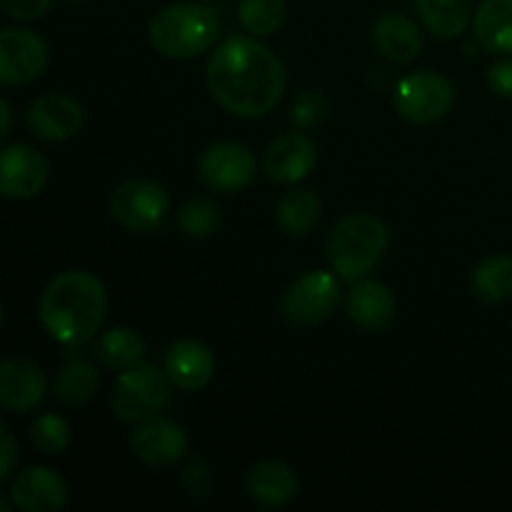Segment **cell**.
Masks as SVG:
<instances>
[{
  "mask_svg": "<svg viewBox=\"0 0 512 512\" xmlns=\"http://www.w3.org/2000/svg\"><path fill=\"white\" fill-rule=\"evenodd\" d=\"M205 83L223 110L238 118H260L280 103L288 73L255 35H230L210 55Z\"/></svg>",
  "mask_w": 512,
  "mask_h": 512,
  "instance_id": "cell-1",
  "label": "cell"
},
{
  "mask_svg": "<svg viewBox=\"0 0 512 512\" xmlns=\"http://www.w3.org/2000/svg\"><path fill=\"white\" fill-rule=\"evenodd\" d=\"M108 313L103 283L88 270H68L48 283L40 298V323L63 345H83L93 338Z\"/></svg>",
  "mask_w": 512,
  "mask_h": 512,
  "instance_id": "cell-2",
  "label": "cell"
},
{
  "mask_svg": "<svg viewBox=\"0 0 512 512\" xmlns=\"http://www.w3.org/2000/svg\"><path fill=\"white\" fill-rule=\"evenodd\" d=\"M220 33V18L205 3H175L158 10L148 25L150 45L160 55L173 60H188L215 45Z\"/></svg>",
  "mask_w": 512,
  "mask_h": 512,
  "instance_id": "cell-3",
  "label": "cell"
},
{
  "mask_svg": "<svg viewBox=\"0 0 512 512\" xmlns=\"http://www.w3.org/2000/svg\"><path fill=\"white\" fill-rule=\"evenodd\" d=\"M388 228L373 213H355L340 220L328 240L333 273L345 283L368 278L388 248Z\"/></svg>",
  "mask_w": 512,
  "mask_h": 512,
  "instance_id": "cell-4",
  "label": "cell"
},
{
  "mask_svg": "<svg viewBox=\"0 0 512 512\" xmlns=\"http://www.w3.org/2000/svg\"><path fill=\"white\" fill-rule=\"evenodd\" d=\"M170 388H173V383L168 380L165 370L138 363L118 375L110 405L123 423L138 425L168 408L170 398H173Z\"/></svg>",
  "mask_w": 512,
  "mask_h": 512,
  "instance_id": "cell-5",
  "label": "cell"
},
{
  "mask_svg": "<svg viewBox=\"0 0 512 512\" xmlns=\"http://www.w3.org/2000/svg\"><path fill=\"white\" fill-rule=\"evenodd\" d=\"M393 103L398 113L410 123L430 125L450 113L455 103V90L445 75L435 73V70H418L400 80Z\"/></svg>",
  "mask_w": 512,
  "mask_h": 512,
  "instance_id": "cell-6",
  "label": "cell"
},
{
  "mask_svg": "<svg viewBox=\"0 0 512 512\" xmlns=\"http://www.w3.org/2000/svg\"><path fill=\"white\" fill-rule=\"evenodd\" d=\"M115 223L130 233H153L170 213V195L155 180H125L110 198Z\"/></svg>",
  "mask_w": 512,
  "mask_h": 512,
  "instance_id": "cell-7",
  "label": "cell"
},
{
  "mask_svg": "<svg viewBox=\"0 0 512 512\" xmlns=\"http://www.w3.org/2000/svg\"><path fill=\"white\" fill-rule=\"evenodd\" d=\"M340 303V280L328 270H313L295 280L280 300L285 320L293 325H318L335 313Z\"/></svg>",
  "mask_w": 512,
  "mask_h": 512,
  "instance_id": "cell-8",
  "label": "cell"
},
{
  "mask_svg": "<svg viewBox=\"0 0 512 512\" xmlns=\"http://www.w3.org/2000/svg\"><path fill=\"white\" fill-rule=\"evenodd\" d=\"M255 170V155L233 140L208 145L198 160L200 180L215 193H240L255 180Z\"/></svg>",
  "mask_w": 512,
  "mask_h": 512,
  "instance_id": "cell-9",
  "label": "cell"
},
{
  "mask_svg": "<svg viewBox=\"0 0 512 512\" xmlns=\"http://www.w3.org/2000/svg\"><path fill=\"white\" fill-rule=\"evenodd\" d=\"M48 65V45L25 28L0 30V85H25Z\"/></svg>",
  "mask_w": 512,
  "mask_h": 512,
  "instance_id": "cell-10",
  "label": "cell"
},
{
  "mask_svg": "<svg viewBox=\"0 0 512 512\" xmlns=\"http://www.w3.org/2000/svg\"><path fill=\"white\" fill-rule=\"evenodd\" d=\"M130 448L150 468H170L188 450V435L178 423L155 415L135 425Z\"/></svg>",
  "mask_w": 512,
  "mask_h": 512,
  "instance_id": "cell-11",
  "label": "cell"
},
{
  "mask_svg": "<svg viewBox=\"0 0 512 512\" xmlns=\"http://www.w3.org/2000/svg\"><path fill=\"white\" fill-rule=\"evenodd\" d=\"M48 160L30 145H10L0 150V193L5 198H35L48 183Z\"/></svg>",
  "mask_w": 512,
  "mask_h": 512,
  "instance_id": "cell-12",
  "label": "cell"
},
{
  "mask_svg": "<svg viewBox=\"0 0 512 512\" xmlns=\"http://www.w3.org/2000/svg\"><path fill=\"white\" fill-rule=\"evenodd\" d=\"M318 165V148L303 133H285L268 145L263 168L273 183L295 185L308 178Z\"/></svg>",
  "mask_w": 512,
  "mask_h": 512,
  "instance_id": "cell-13",
  "label": "cell"
},
{
  "mask_svg": "<svg viewBox=\"0 0 512 512\" xmlns=\"http://www.w3.org/2000/svg\"><path fill=\"white\" fill-rule=\"evenodd\" d=\"M83 118L78 100L63 93H45L30 105L28 128L33 130L35 138L60 143V140L73 138L83 128Z\"/></svg>",
  "mask_w": 512,
  "mask_h": 512,
  "instance_id": "cell-14",
  "label": "cell"
},
{
  "mask_svg": "<svg viewBox=\"0 0 512 512\" xmlns=\"http://www.w3.org/2000/svg\"><path fill=\"white\" fill-rule=\"evenodd\" d=\"M15 508L25 512H58L68 503V483L45 465H33L18 473L10 488Z\"/></svg>",
  "mask_w": 512,
  "mask_h": 512,
  "instance_id": "cell-15",
  "label": "cell"
},
{
  "mask_svg": "<svg viewBox=\"0 0 512 512\" xmlns=\"http://www.w3.org/2000/svg\"><path fill=\"white\" fill-rule=\"evenodd\" d=\"M45 398V375L30 360L0 363V408L10 413H28Z\"/></svg>",
  "mask_w": 512,
  "mask_h": 512,
  "instance_id": "cell-16",
  "label": "cell"
},
{
  "mask_svg": "<svg viewBox=\"0 0 512 512\" xmlns=\"http://www.w3.org/2000/svg\"><path fill=\"white\" fill-rule=\"evenodd\" d=\"M165 375L180 390H200L213 380L215 355L200 340H178L165 353Z\"/></svg>",
  "mask_w": 512,
  "mask_h": 512,
  "instance_id": "cell-17",
  "label": "cell"
},
{
  "mask_svg": "<svg viewBox=\"0 0 512 512\" xmlns=\"http://www.w3.org/2000/svg\"><path fill=\"white\" fill-rule=\"evenodd\" d=\"M373 45L390 63L408 65L418 58L423 48V35L410 15L385 13L373 25Z\"/></svg>",
  "mask_w": 512,
  "mask_h": 512,
  "instance_id": "cell-18",
  "label": "cell"
},
{
  "mask_svg": "<svg viewBox=\"0 0 512 512\" xmlns=\"http://www.w3.org/2000/svg\"><path fill=\"white\" fill-rule=\"evenodd\" d=\"M348 315L358 328L380 333L395 320V298L378 280H358L348 293Z\"/></svg>",
  "mask_w": 512,
  "mask_h": 512,
  "instance_id": "cell-19",
  "label": "cell"
},
{
  "mask_svg": "<svg viewBox=\"0 0 512 512\" xmlns=\"http://www.w3.org/2000/svg\"><path fill=\"white\" fill-rule=\"evenodd\" d=\"M248 495L263 508H283L298 495V475L280 460H263L248 475Z\"/></svg>",
  "mask_w": 512,
  "mask_h": 512,
  "instance_id": "cell-20",
  "label": "cell"
},
{
  "mask_svg": "<svg viewBox=\"0 0 512 512\" xmlns=\"http://www.w3.org/2000/svg\"><path fill=\"white\" fill-rule=\"evenodd\" d=\"M413 5L423 28L443 40L463 35L473 18L470 0H413Z\"/></svg>",
  "mask_w": 512,
  "mask_h": 512,
  "instance_id": "cell-21",
  "label": "cell"
},
{
  "mask_svg": "<svg viewBox=\"0 0 512 512\" xmlns=\"http://www.w3.org/2000/svg\"><path fill=\"white\" fill-rule=\"evenodd\" d=\"M475 40L488 53H512V0H483L473 20Z\"/></svg>",
  "mask_w": 512,
  "mask_h": 512,
  "instance_id": "cell-22",
  "label": "cell"
},
{
  "mask_svg": "<svg viewBox=\"0 0 512 512\" xmlns=\"http://www.w3.org/2000/svg\"><path fill=\"white\" fill-rule=\"evenodd\" d=\"M320 198L308 188H295L285 193L278 203V225L290 238H305L320 223Z\"/></svg>",
  "mask_w": 512,
  "mask_h": 512,
  "instance_id": "cell-23",
  "label": "cell"
},
{
  "mask_svg": "<svg viewBox=\"0 0 512 512\" xmlns=\"http://www.w3.org/2000/svg\"><path fill=\"white\" fill-rule=\"evenodd\" d=\"M145 340L133 328H113L103 333L95 345V358L108 370L123 373L143 360Z\"/></svg>",
  "mask_w": 512,
  "mask_h": 512,
  "instance_id": "cell-24",
  "label": "cell"
},
{
  "mask_svg": "<svg viewBox=\"0 0 512 512\" xmlns=\"http://www.w3.org/2000/svg\"><path fill=\"white\" fill-rule=\"evenodd\" d=\"M473 293L483 303L498 305L512 298V258L495 253L480 260L473 270Z\"/></svg>",
  "mask_w": 512,
  "mask_h": 512,
  "instance_id": "cell-25",
  "label": "cell"
},
{
  "mask_svg": "<svg viewBox=\"0 0 512 512\" xmlns=\"http://www.w3.org/2000/svg\"><path fill=\"white\" fill-rule=\"evenodd\" d=\"M98 388V370L85 360H70L55 378V398L65 405H85L95 398Z\"/></svg>",
  "mask_w": 512,
  "mask_h": 512,
  "instance_id": "cell-26",
  "label": "cell"
},
{
  "mask_svg": "<svg viewBox=\"0 0 512 512\" xmlns=\"http://www.w3.org/2000/svg\"><path fill=\"white\" fill-rule=\"evenodd\" d=\"M285 0H240L238 20L245 33L255 38L273 35L285 23Z\"/></svg>",
  "mask_w": 512,
  "mask_h": 512,
  "instance_id": "cell-27",
  "label": "cell"
},
{
  "mask_svg": "<svg viewBox=\"0 0 512 512\" xmlns=\"http://www.w3.org/2000/svg\"><path fill=\"white\" fill-rule=\"evenodd\" d=\"M178 225L190 238H210L220 228V210L205 198H193L180 205Z\"/></svg>",
  "mask_w": 512,
  "mask_h": 512,
  "instance_id": "cell-28",
  "label": "cell"
},
{
  "mask_svg": "<svg viewBox=\"0 0 512 512\" xmlns=\"http://www.w3.org/2000/svg\"><path fill=\"white\" fill-rule=\"evenodd\" d=\"M30 438H33L35 448L38 450H43V453L48 455H58L70 445V425L68 420L60 418V415L45 413L40 415V418H35Z\"/></svg>",
  "mask_w": 512,
  "mask_h": 512,
  "instance_id": "cell-29",
  "label": "cell"
},
{
  "mask_svg": "<svg viewBox=\"0 0 512 512\" xmlns=\"http://www.w3.org/2000/svg\"><path fill=\"white\" fill-rule=\"evenodd\" d=\"M325 115H328V103H325L323 95L315 93V90H303V93L295 95L290 118L298 128H315L318 123H323Z\"/></svg>",
  "mask_w": 512,
  "mask_h": 512,
  "instance_id": "cell-30",
  "label": "cell"
},
{
  "mask_svg": "<svg viewBox=\"0 0 512 512\" xmlns=\"http://www.w3.org/2000/svg\"><path fill=\"white\" fill-rule=\"evenodd\" d=\"M210 488H213V475H210L208 465L203 460L195 458L188 468L183 470V490L188 493V498L203 500L208 498Z\"/></svg>",
  "mask_w": 512,
  "mask_h": 512,
  "instance_id": "cell-31",
  "label": "cell"
},
{
  "mask_svg": "<svg viewBox=\"0 0 512 512\" xmlns=\"http://www.w3.org/2000/svg\"><path fill=\"white\" fill-rule=\"evenodd\" d=\"M55 0H0V10L15 20H38L53 8Z\"/></svg>",
  "mask_w": 512,
  "mask_h": 512,
  "instance_id": "cell-32",
  "label": "cell"
},
{
  "mask_svg": "<svg viewBox=\"0 0 512 512\" xmlns=\"http://www.w3.org/2000/svg\"><path fill=\"white\" fill-rule=\"evenodd\" d=\"M15 465H18V440L0 423V480L10 478Z\"/></svg>",
  "mask_w": 512,
  "mask_h": 512,
  "instance_id": "cell-33",
  "label": "cell"
},
{
  "mask_svg": "<svg viewBox=\"0 0 512 512\" xmlns=\"http://www.w3.org/2000/svg\"><path fill=\"white\" fill-rule=\"evenodd\" d=\"M490 90L500 98H512V60H500L488 73Z\"/></svg>",
  "mask_w": 512,
  "mask_h": 512,
  "instance_id": "cell-34",
  "label": "cell"
},
{
  "mask_svg": "<svg viewBox=\"0 0 512 512\" xmlns=\"http://www.w3.org/2000/svg\"><path fill=\"white\" fill-rule=\"evenodd\" d=\"M10 128H13V110H10L8 100L0 98V143L8 138Z\"/></svg>",
  "mask_w": 512,
  "mask_h": 512,
  "instance_id": "cell-35",
  "label": "cell"
},
{
  "mask_svg": "<svg viewBox=\"0 0 512 512\" xmlns=\"http://www.w3.org/2000/svg\"><path fill=\"white\" fill-rule=\"evenodd\" d=\"M0 512H10V503L5 495H0Z\"/></svg>",
  "mask_w": 512,
  "mask_h": 512,
  "instance_id": "cell-36",
  "label": "cell"
},
{
  "mask_svg": "<svg viewBox=\"0 0 512 512\" xmlns=\"http://www.w3.org/2000/svg\"><path fill=\"white\" fill-rule=\"evenodd\" d=\"M0 323H3V305H0Z\"/></svg>",
  "mask_w": 512,
  "mask_h": 512,
  "instance_id": "cell-37",
  "label": "cell"
},
{
  "mask_svg": "<svg viewBox=\"0 0 512 512\" xmlns=\"http://www.w3.org/2000/svg\"><path fill=\"white\" fill-rule=\"evenodd\" d=\"M200 3H210V0H200Z\"/></svg>",
  "mask_w": 512,
  "mask_h": 512,
  "instance_id": "cell-38",
  "label": "cell"
},
{
  "mask_svg": "<svg viewBox=\"0 0 512 512\" xmlns=\"http://www.w3.org/2000/svg\"><path fill=\"white\" fill-rule=\"evenodd\" d=\"M73 3H80V0H73Z\"/></svg>",
  "mask_w": 512,
  "mask_h": 512,
  "instance_id": "cell-39",
  "label": "cell"
}]
</instances>
